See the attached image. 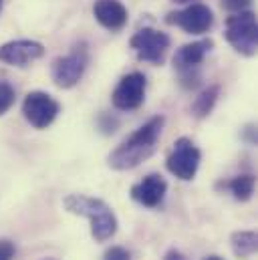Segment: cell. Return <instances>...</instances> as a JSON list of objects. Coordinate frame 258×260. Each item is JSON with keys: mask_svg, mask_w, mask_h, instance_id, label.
<instances>
[{"mask_svg": "<svg viewBox=\"0 0 258 260\" xmlns=\"http://www.w3.org/2000/svg\"><path fill=\"white\" fill-rule=\"evenodd\" d=\"M176 2H182L184 4V2H192V0H176Z\"/></svg>", "mask_w": 258, "mask_h": 260, "instance_id": "obj_23", "label": "cell"}, {"mask_svg": "<svg viewBox=\"0 0 258 260\" xmlns=\"http://www.w3.org/2000/svg\"><path fill=\"white\" fill-rule=\"evenodd\" d=\"M222 4H224L228 10H238V12H242V10L250 4V0H222Z\"/></svg>", "mask_w": 258, "mask_h": 260, "instance_id": "obj_20", "label": "cell"}, {"mask_svg": "<svg viewBox=\"0 0 258 260\" xmlns=\"http://www.w3.org/2000/svg\"><path fill=\"white\" fill-rule=\"evenodd\" d=\"M164 127V117H153L145 125H141L135 133H131L127 139L109 155V166L113 170H133L141 161H145L157 147L159 135Z\"/></svg>", "mask_w": 258, "mask_h": 260, "instance_id": "obj_1", "label": "cell"}, {"mask_svg": "<svg viewBox=\"0 0 258 260\" xmlns=\"http://www.w3.org/2000/svg\"><path fill=\"white\" fill-rule=\"evenodd\" d=\"M16 254V248L10 240H0V260H12Z\"/></svg>", "mask_w": 258, "mask_h": 260, "instance_id": "obj_19", "label": "cell"}, {"mask_svg": "<svg viewBox=\"0 0 258 260\" xmlns=\"http://www.w3.org/2000/svg\"><path fill=\"white\" fill-rule=\"evenodd\" d=\"M14 105V89L10 83L0 81V115H4Z\"/></svg>", "mask_w": 258, "mask_h": 260, "instance_id": "obj_17", "label": "cell"}, {"mask_svg": "<svg viewBox=\"0 0 258 260\" xmlns=\"http://www.w3.org/2000/svg\"><path fill=\"white\" fill-rule=\"evenodd\" d=\"M198 166H200V149L194 145L192 139L180 137L174 145L172 155L168 157V170L176 178L188 182L196 176Z\"/></svg>", "mask_w": 258, "mask_h": 260, "instance_id": "obj_5", "label": "cell"}, {"mask_svg": "<svg viewBox=\"0 0 258 260\" xmlns=\"http://www.w3.org/2000/svg\"><path fill=\"white\" fill-rule=\"evenodd\" d=\"M210 43L206 41H200V43H192V45H186L180 49V53L176 55V67L184 73H190L192 69L200 65L206 57V53L210 51Z\"/></svg>", "mask_w": 258, "mask_h": 260, "instance_id": "obj_13", "label": "cell"}, {"mask_svg": "<svg viewBox=\"0 0 258 260\" xmlns=\"http://www.w3.org/2000/svg\"><path fill=\"white\" fill-rule=\"evenodd\" d=\"M202 260H224L222 256H218V254H210V256H204Z\"/></svg>", "mask_w": 258, "mask_h": 260, "instance_id": "obj_22", "label": "cell"}, {"mask_svg": "<svg viewBox=\"0 0 258 260\" xmlns=\"http://www.w3.org/2000/svg\"><path fill=\"white\" fill-rule=\"evenodd\" d=\"M230 246H232V252L236 258L248 260L256 254L258 248V238L256 232H250V230H238L230 236Z\"/></svg>", "mask_w": 258, "mask_h": 260, "instance_id": "obj_14", "label": "cell"}, {"mask_svg": "<svg viewBox=\"0 0 258 260\" xmlns=\"http://www.w3.org/2000/svg\"><path fill=\"white\" fill-rule=\"evenodd\" d=\"M45 49L37 41H12L0 47V61L12 67H26L41 59Z\"/></svg>", "mask_w": 258, "mask_h": 260, "instance_id": "obj_9", "label": "cell"}, {"mask_svg": "<svg viewBox=\"0 0 258 260\" xmlns=\"http://www.w3.org/2000/svg\"><path fill=\"white\" fill-rule=\"evenodd\" d=\"M145 97V77L141 73H129L113 91V105L121 111H133L143 103Z\"/></svg>", "mask_w": 258, "mask_h": 260, "instance_id": "obj_7", "label": "cell"}, {"mask_svg": "<svg viewBox=\"0 0 258 260\" xmlns=\"http://www.w3.org/2000/svg\"><path fill=\"white\" fill-rule=\"evenodd\" d=\"M63 204L71 214L83 216L91 222V236L95 238V242H107L115 236L117 218L103 200L83 194H71L64 198Z\"/></svg>", "mask_w": 258, "mask_h": 260, "instance_id": "obj_2", "label": "cell"}, {"mask_svg": "<svg viewBox=\"0 0 258 260\" xmlns=\"http://www.w3.org/2000/svg\"><path fill=\"white\" fill-rule=\"evenodd\" d=\"M212 10L204 4H192L188 6L186 10L182 12H176L170 16V22L182 26L186 32H192V35H202L206 32L210 26H212Z\"/></svg>", "mask_w": 258, "mask_h": 260, "instance_id": "obj_10", "label": "cell"}, {"mask_svg": "<svg viewBox=\"0 0 258 260\" xmlns=\"http://www.w3.org/2000/svg\"><path fill=\"white\" fill-rule=\"evenodd\" d=\"M216 99H218V87H210V89H206V91L194 101V105H192L194 115H196V117H206V115L214 109Z\"/></svg>", "mask_w": 258, "mask_h": 260, "instance_id": "obj_15", "label": "cell"}, {"mask_svg": "<svg viewBox=\"0 0 258 260\" xmlns=\"http://www.w3.org/2000/svg\"><path fill=\"white\" fill-rule=\"evenodd\" d=\"M164 260H186V256H184L182 252H178V250H170Z\"/></svg>", "mask_w": 258, "mask_h": 260, "instance_id": "obj_21", "label": "cell"}, {"mask_svg": "<svg viewBox=\"0 0 258 260\" xmlns=\"http://www.w3.org/2000/svg\"><path fill=\"white\" fill-rule=\"evenodd\" d=\"M87 69V51L85 47H75V51L67 57H61L53 63V81L57 87L71 89L75 87Z\"/></svg>", "mask_w": 258, "mask_h": 260, "instance_id": "obj_6", "label": "cell"}, {"mask_svg": "<svg viewBox=\"0 0 258 260\" xmlns=\"http://www.w3.org/2000/svg\"><path fill=\"white\" fill-rule=\"evenodd\" d=\"M228 43L242 55L256 53V18L252 12H238L228 18L226 28Z\"/></svg>", "mask_w": 258, "mask_h": 260, "instance_id": "obj_3", "label": "cell"}, {"mask_svg": "<svg viewBox=\"0 0 258 260\" xmlns=\"http://www.w3.org/2000/svg\"><path fill=\"white\" fill-rule=\"evenodd\" d=\"M22 113H24L26 121L33 127L45 129V127H49L57 119V115H59V103L51 95H47L43 91H33V93H28L24 97Z\"/></svg>", "mask_w": 258, "mask_h": 260, "instance_id": "obj_4", "label": "cell"}, {"mask_svg": "<svg viewBox=\"0 0 258 260\" xmlns=\"http://www.w3.org/2000/svg\"><path fill=\"white\" fill-rule=\"evenodd\" d=\"M0 10H2V0H0Z\"/></svg>", "mask_w": 258, "mask_h": 260, "instance_id": "obj_24", "label": "cell"}, {"mask_svg": "<svg viewBox=\"0 0 258 260\" xmlns=\"http://www.w3.org/2000/svg\"><path fill=\"white\" fill-rule=\"evenodd\" d=\"M103 260H131V254H129V250H125L123 246H111L103 254Z\"/></svg>", "mask_w": 258, "mask_h": 260, "instance_id": "obj_18", "label": "cell"}, {"mask_svg": "<svg viewBox=\"0 0 258 260\" xmlns=\"http://www.w3.org/2000/svg\"><path fill=\"white\" fill-rule=\"evenodd\" d=\"M166 192H168L166 180L157 174H151L131 188V198L145 208H157L164 202Z\"/></svg>", "mask_w": 258, "mask_h": 260, "instance_id": "obj_11", "label": "cell"}, {"mask_svg": "<svg viewBox=\"0 0 258 260\" xmlns=\"http://www.w3.org/2000/svg\"><path fill=\"white\" fill-rule=\"evenodd\" d=\"M131 47L135 49L139 59H143L147 63H159L170 47V39L164 32L143 28L131 39Z\"/></svg>", "mask_w": 258, "mask_h": 260, "instance_id": "obj_8", "label": "cell"}, {"mask_svg": "<svg viewBox=\"0 0 258 260\" xmlns=\"http://www.w3.org/2000/svg\"><path fill=\"white\" fill-rule=\"evenodd\" d=\"M93 12L95 18L109 30H119L127 22V10L119 0H97Z\"/></svg>", "mask_w": 258, "mask_h": 260, "instance_id": "obj_12", "label": "cell"}, {"mask_svg": "<svg viewBox=\"0 0 258 260\" xmlns=\"http://www.w3.org/2000/svg\"><path fill=\"white\" fill-rule=\"evenodd\" d=\"M230 192L234 194L236 200H240V202H246V200H250L252 194H254V178L252 176H238V178H234L232 182H230Z\"/></svg>", "mask_w": 258, "mask_h": 260, "instance_id": "obj_16", "label": "cell"}]
</instances>
